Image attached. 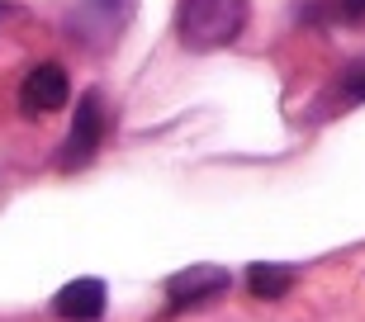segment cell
Masks as SVG:
<instances>
[{"label":"cell","instance_id":"obj_1","mask_svg":"<svg viewBox=\"0 0 365 322\" xmlns=\"http://www.w3.org/2000/svg\"><path fill=\"white\" fill-rule=\"evenodd\" d=\"M247 24V0H180L176 33L190 53L228 48Z\"/></svg>","mask_w":365,"mask_h":322},{"label":"cell","instance_id":"obj_2","mask_svg":"<svg viewBox=\"0 0 365 322\" xmlns=\"http://www.w3.org/2000/svg\"><path fill=\"white\" fill-rule=\"evenodd\" d=\"M100 137H105V105H100V90H86L81 105H76V119H71V133L57 152V166L62 171H76L100 152Z\"/></svg>","mask_w":365,"mask_h":322},{"label":"cell","instance_id":"obj_3","mask_svg":"<svg viewBox=\"0 0 365 322\" xmlns=\"http://www.w3.org/2000/svg\"><path fill=\"white\" fill-rule=\"evenodd\" d=\"M62 100H67V71L57 67V62L34 67L24 76V85H19V105L29 114H53V109H62Z\"/></svg>","mask_w":365,"mask_h":322},{"label":"cell","instance_id":"obj_4","mask_svg":"<svg viewBox=\"0 0 365 322\" xmlns=\"http://www.w3.org/2000/svg\"><path fill=\"white\" fill-rule=\"evenodd\" d=\"M105 303H109L105 280H91V275L62 284V294L53 298L57 318H67V322H100V318H105Z\"/></svg>","mask_w":365,"mask_h":322},{"label":"cell","instance_id":"obj_5","mask_svg":"<svg viewBox=\"0 0 365 322\" xmlns=\"http://www.w3.org/2000/svg\"><path fill=\"white\" fill-rule=\"evenodd\" d=\"M223 284H228V270L195 266V270H185V275H176V280L166 284V294H171L176 308H195V303H204V298H218Z\"/></svg>","mask_w":365,"mask_h":322},{"label":"cell","instance_id":"obj_6","mask_svg":"<svg viewBox=\"0 0 365 322\" xmlns=\"http://www.w3.org/2000/svg\"><path fill=\"white\" fill-rule=\"evenodd\" d=\"M289 284H294V270L289 266H266V261H257V266L247 270V289L257 298H284Z\"/></svg>","mask_w":365,"mask_h":322},{"label":"cell","instance_id":"obj_7","mask_svg":"<svg viewBox=\"0 0 365 322\" xmlns=\"http://www.w3.org/2000/svg\"><path fill=\"white\" fill-rule=\"evenodd\" d=\"M123 14H128V0H81L67 24L81 28L86 19H91V24H109V33H119V28H123Z\"/></svg>","mask_w":365,"mask_h":322},{"label":"cell","instance_id":"obj_8","mask_svg":"<svg viewBox=\"0 0 365 322\" xmlns=\"http://www.w3.org/2000/svg\"><path fill=\"white\" fill-rule=\"evenodd\" d=\"M341 95L346 100H365V57H356L351 67L341 71Z\"/></svg>","mask_w":365,"mask_h":322},{"label":"cell","instance_id":"obj_9","mask_svg":"<svg viewBox=\"0 0 365 322\" xmlns=\"http://www.w3.org/2000/svg\"><path fill=\"white\" fill-rule=\"evenodd\" d=\"M341 10H346V19H365V0H341Z\"/></svg>","mask_w":365,"mask_h":322},{"label":"cell","instance_id":"obj_10","mask_svg":"<svg viewBox=\"0 0 365 322\" xmlns=\"http://www.w3.org/2000/svg\"><path fill=\"white\" fill-rule=\"evenodd\" d=\"M0 14H10V5H5V0H0Z\"/></svg>","mask_w":365,"mask_h":322}]
</instances>
